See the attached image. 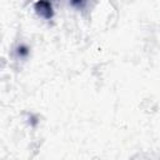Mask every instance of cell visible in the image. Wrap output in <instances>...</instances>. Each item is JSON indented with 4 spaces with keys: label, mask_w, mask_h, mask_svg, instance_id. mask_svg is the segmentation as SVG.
Masks as SVG:
<instances>
[{
    "label": "cell",
    "mask_w": 160,
    "mask_h": 160,
    "mask_svg": "<svg viewBox=\"0 0 160 160\" xmlns=\"http://www.w3.org/2000/svg\"><path fill=\"white\" fill-rule=\"evenodd\" d=\"M34 9L36 14L45 20H50L54 16V10L50 0H38L34 4Z\"/></svg>",
    "instance_id": "obj_1"
},
{
    "label": "cell",
    "mask_w": 160,
    "mask_h": 160,
    "mask_svg": "<svg viewBox=\"0 0 160 160\" xmlns=\"http://www.w3.org/2000/svg\"><path fill=\"white\" fill-rule=\"evenodd\" d=\"M70 2H71V5H72L74 8H76V9H82V8L85 6V4H86V0H70Z\"/></svg>",
    "instance_id": "obj_2"
}]
</instances>
